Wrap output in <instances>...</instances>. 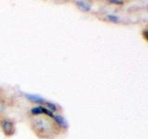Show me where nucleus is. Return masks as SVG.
<instances>
[{
	"label": "nucleus",
	"instance_id": "obj_8",
	"mask_svg": "<svg viewBox=\"0 0 148 139\" xmlns=\"http://www.w3.org/2000/svg\"><path fill=\"white\" fill-rule=\"evenodd\" d=\"M110 3H113V4H119V5H121L123 4L122 1H118V0H111V1H109Z\"/></svg>",
	"mask_w": 148,
	"mask_h": 139
},
{
	"label": "nucleus",
	"instance_id": "obj_3",
	"mask_svg": "<svg viewBox=\"0 0 148 139\" xmlns=\"http://www.w3.org/2000/svg\"><path fill=\"white\" fill-rule=\"evenodd\" d=\"M26 97L29 99L31 102H34V103H38V104H43L45 103V99L43 97H41L37 95H30V94H26Z\"/></svg>",
	"mask_w": 148,
	"mask_h": 139
},
{
	"label": "nucleus",
	"instance_id": "obj_5",
	"mask_svg": "<svg viewBox=\"0 0 148 139\" xmlns=\"http://www.w3.org/2000/svg\"><path fill=\"white\" fill-rule=\"evenodd\" d=\"M76 4H77V6L80 8V9H82V11H89L90 9H91V6L88 3H86V2L77 1Z\"/></svg>",
	"mask_w": 148,
	"mask_h": 139
},
{
	"label": "nucleus",
	"instance_id": "obj_9",
	"mask_svg": "<svg viewBox=\"0 0 148 139\" xmlns=\"http://www.w3.org/2000/svg\"><path fill=\"white\" fill-rule=\"evenodd\" d=\"M143 36L148 41V31H143Z\"/></svg>",
	"mask_w": 148,
	"mask_h": 139
},
{
	"label": "nucleus",
	"instance_id": "obj_4",
	"mask_svg": "<svg viewBox=\"0 0 148 139\" xmlns=\"http://www.w3.org/2000/svg\"><path fill=\"white\" fill-rule=\"evenodd\" d=\"M55 120H56V122H57L58 124H59L60 126H62L64 128H67L68 127V123H67V120H65L62 116H60V115H57V116H55Z\"/></svg>",
	"mask_w": 148,
	"mask_h": 139
},
{
	"label": "nucleus",
	"instance_id": "obj_1",
	"mask_svg": "<svg viewBox=\"0 0 148 139\" xmlns=\"http://www.w3.org/2000/svg\"><path fill=\"white\" fill-rule=\"evenodd\" d=\"M32 113L34 114V115H39L42 113H45L46 115L50 116V117H54L52 111L47 109H45V108H43V107H36V108H34L32 109Z\"/></svg>",
	"mask_w": 148,
	"mask_h": 139
},
{
	"label": "nucleus",
	"instance_id": "obj_6",
	"mask_svg": "<svg viewBox=\"0 0 148 139\" xmlns=\"http://www.w3.org/2000/svg\"><path fill=\"white\" fill-rule=\"evenodd\" d=\"M46 105L48 106V109L50 110H57V106H56L55 104H53V103H50V102H47L46 103Z\"/></svg>",
	"mask_w": 148,
	"mask_h": 139
},
{
	"label": "nucleus",
	"instance_id": "obj_2",
	"mask_svg": "<svg viewBox=\"0 0 148 139\" xmlns=\"http://www.w3.org/2000/svg\"><path fill=\"white\" fill-rule=\"evenodd\" d=\"M2 127H3V130L6 134L8 136H10V134L13 133V124L11 122H8V120H3L2 122Z\"/></svg>",
	"mask_w": 148,
	"mask_h": 139
},
{
	"label": "nucleus",
	"instance_id": "obj_7",
	"mask_svg": "<svg viewBox=\"0 0 148 139\" xmlns=\"http://www.w3.org/2000/svg\"><path fill=\"white\" fill-rule=\"evenodd\" d=\"M108 20L112 21H115V22H118V21H119V17L114 16V15H108Z\"/></svg>",
	"mask_w": 148,
	"mask_h": 139
}]
</instances>
